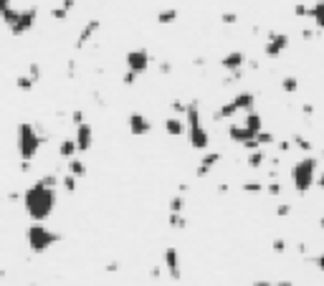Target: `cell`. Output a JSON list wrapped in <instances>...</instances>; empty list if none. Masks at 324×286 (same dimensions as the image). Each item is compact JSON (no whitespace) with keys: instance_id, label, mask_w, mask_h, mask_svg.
Listing matches in <instances>:
<instances>
[{"instance_id":"obj_1","label":"cell","mask_w":324,"mask_h":286,"mask_svg":"<svg viewBox=\"0 0 324 286\" xmlns=\"http://www.w3.org/2000/svg\"><path fill=\"white\" fill-rule=\"evenodd\" d=\"M23 208L33 223H43L46 218H51L56 208V188H46L41 183L26 188L23 193Z\"/></svg>"},{"instance_id":"obj_2","label":"cell","mask_w":324,"mask_h":286,"mask_svg":"<svg viewBox=\"0 0 324 286\" xmlns=\"http://www.w3.org/2000/svg\"><path fill=\"white\" fill-rule=\"evenodd\" d=\"M317 167H319V160L317 157H302L291 165V183H294V190L296 193H307L314 188L317 183Z\"/></svg>"},{"instance_id":"obj_3","label":"cell","mask_w":324,"mask_h":286,"mask_svg":"<svg viewBox=\"0 0 324 286\" xmlns=\"http://www.w3.org/2000/svg\"><path fill=\"white\" fill-rule=\"evenodd\" d=\"M185 124H188V140H190V147L200 149V152H208V147H210V135H208V129L203 127L200 109H197V104H195V101L188 104V112H185Z\"/></svg>"},{"instance_id":"obj_4","label":"cell","mask_w":324,"mask_h":286,"mask_svg":"<svg viewBox=\"0 0 324 286\" xmlns=\"http://www.w3.org/2000/svg\"><path fill=\"white\" fill-rule=\"evenodd\" d=\"M26 241H28V248L33 253H46L54 243L61 241L59 233H54L51 228H46L43 223H33L28 230H26Z\"/></svg>"},{"instance_id":"obj_5","label":"cell","mask_w":324,"mask_h":286,"mask_svg":"<svg viewBox=\"0 0 324 286\" xmlns=\"http://www.w3.org/2000/svg\"><path fill=\"white\" fill-rule=\"evenodd\" d=\"M38 149H41V135L36 132V127L28 122L18 124V154H20V160L31 162L38 154Z\"/></svg>"},{"instance_id":"obj_6","label":"cell","mask_w":324,"mask_h":286,"mask_svg":"<svg viewBox=\"0 0 324 286\" xmlns=\"http://www.w3.org/2000/svg\"><path fill=\"white\" fill-rule=\"evenodd\" d=\"M286 48H289V36H286V33H276V31H271V33L266 36V46H263V54H266L268 59H276V56H281Z\"/></svg>"},{"instance_id":"obj_7","label":"cell","mask_w":324,"mask_h":286,"mask_svg":"<svg viewBox=\"0 0 324 286\" xmlns=\"http://www.w3.org/2000/svg\"><path fill=\"white\" fill-rule=\"evenodd\" d=\"M149 61H152V56H149L147 48H132L130 54H127V71H134L139 76V73L147 71Z\"/></svg>"},{"instance_id":"obj_8","label":"cell","mask_w":324,"mask_h":286,"mask_svg":"<svg viewBox=\"0 0 324 286\" xmlns=\"http://www.w3.org/2000/svg\"><path fill=\"white\" fill-rule=\"evenodd\" d=\"M162 264H165V269H167V274H170L172 281H180V279H183V261H180L178 248H165Z\"/></svg>"},{"instance_id":"obj_9","label":"cell","mask_w":324,"mask_h":286,"mask_svg":"<svg viewBox=\"0 0 324 286\" xmlns=\"http://www.w3.org/2000/svg\"><path fill=\"white\" fill-rule=\"evenodd\" d=\"M36 15H38L36 8H26V10H20L18 23L10 28V33H13V36H23V33H28V31L36 25Z\"/></svg>"},{"instance_id":"obj_10","label":"cell","mask_w":324,"mask_h":286,"mask_svg":"<svg viewBox=\"0 0 324 286\" xmlns=\"http://www.w3.org/2000/svg\"><path fill=\"white\" fill-rule=\"evenodd\" d=\"M73 142H76V149H79V152H89L91 144H94V129H91V124H86V122L79 124V127H76Z\"/></svg>"},{"instance_id":"obj_11","label":"cell","mask_w":324,"mask_h":286,"mask_svg":"<svg viewBox=\"0 0 324 286\" xmlns=\"http://www.w3.org/2000/svg\"><path fill=\"white\" fill-rule=\"evenodd\" d=\"M220 162V152H213V149H208V152H203V157H200V162H197V170H195V175L197 177H205V175H210L213 172V167Z\"/></svg>"},{"instance_id":"obj_12","label":"cell","mask_w":324,"mask_h":286,"mask_svg":"<svg viewBox=\"0 0 324 286\" xmlns=\"http://www.w3.org/2000/svg\"><path fill=\"white\" fill-rule=\"evenodd\" d=\"M149 129H152V124H149V119L144 117V114H139V112H132L130 114V132L134 137H144V135H149Z\"/></svg>"},{"instance_id":"obj_13","label":"cell","mask_w":324,"mask_h":286,"mask_svg":"<svg viewBox=\"0 0 324 286\" xmlns=\"http://www.w3.org/2000/svg\"><path fill=\"white\" fill-rule=\"evenodd\" d=\"M243 64H246V54L243 51H231V54H226L220 59V66L228 69V71H241Z\"/></svg>"},{"instance_id":"obj_14","label":"cell","mask_w":324,"mask_h":286,"mask_svg":"<svg viewBox=\"0 0 324 286\" xmlns=\"http://www.w3.org/2000/svg\"><path fill=\"white\" fill-rule=\"evenodd\" d=\"M99 28H102V23H99V20H89V23L84 25V31L79 33V38H76V46H79V48H81V46H86V43H89V41H91V38L99 33Z\"/></svg>"},{"instance_id":"obj_15","label":"cell","mask_w":324,"mask_h":286,"mask_svg":"<svg viewBox=\"0 0 324 286\" xmlns=\"http://www.w3.org/2000/svg\"><path fill=\"white\" fill-rule=\"evenodd\" d=\"M233 104H236V109L238 112H254V107H256V96L251 94V91H241V94H236V99H233Z\"/></svg>"},{"instance_id":"obj_16","label":"cell","mask_w":324,"mask_h":286,"mask_svg":"<svg viewBox=\"0 0 324 286\" xmlns=\"http://www.w3.org/2000/svg\"><path fill=\"white\" fill-rule=\"evenodd\" d=\"M228 137H231L233 142H238V144H246L248 140H254V135H251L243 124H236V122L228 127Z\"/></svg>"},{"instance_id":"obj_17","label":"cell","mask_w":324,"mask_h":286,"mask_svg":"<svg viewBox=\"0 0 324 286\" xmlns=\"http://www.w3.org/2000/svg\"><path fill=\"white\" fill-rule=\"evenodd\" d=\"M165 132L172 135V137H180L183 132H188V124H185V117H170L165 122Z\"/></svg>"},{"instance_id":"obj_18","label":"cell","mask_w":324,"mask_h":286,"mask_svg":"<svg viewBox=\"0 0 324 286\" xmlns=\"http://www.w3.org/2000/svg\"><path fill=\"white\" fill-rule=\"evenodd\" d=\"M243 127H246V129L256 137L259 132H263V117H261L259 112H248V114H246V119H243Z\"/></svg>"},{"instance_id":"obj_19","label":"cell","mask_w":324,"mask_h":286,"mask_svg":"<svg viewBox=\"0 0 324 286\" xmlns=\"http://www.w3.org/2000/svg\"><path fill=\"white\" fill-rule=\"evenodd\" d=\"M175 20H178V8H162L157 13V23H162V25H170Z\"/></svg>"},{"instance_id":"obj_20","label":"cell","mask_w":324,"mask_h":286,"mask_svg":"<svg viewBox=\"0 0 324 286\" xmlns=\"http://www.w3.org/2000/svg\"><path fill=\"white\" fill-rule=\"evenodd\" d=\"M68 175H73L76 180H79V177H84V175H86V165H84L81 160H76V157H73V160H68Z\"/></svg>"},{"instance_id":"obj_21","label":"cell","mask_w":324,"mask_h":286,"mask_svg":"<svg viewBox=\"0 0 324 286\" xmlns=\"http://www.w3.org/2000/svg\"><path fill=\"white\" fill-rule=\"evenodd\" d=\"M263 162H266V152H263V147H261V149H254V152H248V167L259 170Z\"/></svg>"},{"instance_id":"obj_22","label":"cell","mask_w":324,"mask_h":286,"mask_svg":"<svg viewBox=\"0 0 324 286\" xmlns=\"http://www.w3.org/2000/svg\"><path fill=\"white\" fill-rule=\"evenodd\" d=\"M314 15H312V20H314V25L319 28V31H324V0H319V3H314Z\"/></svg>"},{"instance_id":"obj_23","label":"cell","mask_w":324,"mask_h":286,"mask_svg":"<svg viewBox=\"0 0 324 286\" xmlns=\"http://www.w3.org/2000/svg\"><path fill=\"white\" fill-rule=\"evenodd\" d=\"M18 15H20V10H15V8H5V10L0 13V18L5 20V25H8V28H13V25L18 23Z\"/></svg>"},{"instance_id":"obj_24","label":"cell","mask_w":324,"mask_h":286,"mask_svg":"<svg viewBox=\"0 0 324 286\" xmlns=\"http://www.w3.org/2000/svg\"><path fill=\"white\" fill-rule=\"evenodd\" d=\"M236 112H238V109H236V104H233V101H228V104H223V107H220L213 117H215V119H231Z\"/></svg>"},{"instance_id":"obj_25","label":"cell","mask_w":324,"mask_h":286,"mask_svg":"<svg viewBox=\"0 0 324 286\" xmlns=\"http://www.w3.org/2000/svg\"><path fill=\"white\" fill-rule=\"evenodd\" d=\"M167 223H170L175 230H185V228H188V218H185L183 213H170Z\"/></svg>"},{"instance_id":"obj_26","label":"cell","mask_w":324,"mask_h":286,"mask_svg":"<svg viewBox=\"0 0 324 286\" xmlns=\"http://www.w3.org/2000/svg\"><path fill=\"white\" fill-rule=\"evenodd\" d=\"M73 152H76V142L73 140H64L59 144V154L66 157V160H73Z\"/></svg>"},{"instance_id":"obj_27","label":"cell","mask_w":324,"mask_h":286,"mask_svg":"<svg viewBox=\"0 0 324 286\" xmlns=\"http://www.w3.org/2000/svg\"><path fill=\"white\" fill-rule=\"evenodd\" d=\"M281 89H284L286 94H294V91L299 89V79H296V76H284V79H281Z\"/></svg>"},{"instance_id":"obj_28","label":"cell","mask_w":324,"mask_h":286,"mask_svg":"<svg viewBox=\"0 0 324 286\" xmlns=\"http://www.w3.org/2000/svg\"><path fill=\"white\" fill-rule=\"evenodd\" d=\"M185 211V198H183V193L180 195H175L172 200H170V213H183Z\"/></svg>"},{"instance_id":"obj_29","label":"cell","mask_w":324,"mask_h":286,"mask_svg":"<svg viewBox=\"0 0 324 286\" xmlns=\"http://www.w3.org/2000/svg\"><path fill=\"white\" fill-rule=\"evenodd\" d=\"M256 142H259L261 147H268V144L276 142V137H273L271 132H259V135H256Z\"/></svg>"},{"instance_id":"obj_30","label":"cell","mask_w":324,"mask_h":286,"mask_svg":"<svg viewBox=\"0 0 324 286\" xmlns=\"http://www.w3.org/2000/svg\"><path fill=\"white\" fill-rule=\"evenodd\" d=\"M38 183H41V185H46V188H59V185H61V180H59L56 175H43Z\"/></svg>"},{"instance_id":"obj_31","label":"cell","mask_w":324,"mask_h":286,"mask_svg":"<svg viewBox=\"0 0 324 286\" xmlns=\"http://www.w3.org/2000/svg\"><path fill=\"white\" fill-rule=\"evenodd\" d=\"M61 185H64L66 193H73V190H76V177H73V175H64V177H61Z\"/></svg>"},{"instance_id":"obj_32","label":"cell","mask_w":324,"mask_h":286,"mask_svg":"<svg viewBox=\"0 0 324 286\" xmlns=\"http://www.w3.org/2000/svg\"><path fill=\"white\" fill-rule=\"evenodd\" d=\"M33 84H36V81H33L31 76H18V89H23V91H31V89H33Z\"/></svg>"},{"instance_id":"obj_33","label":"cell","mask_w":324,"mask_h":286,"mask_svg":"<svg viewBox=\"0 0 324 286\" xmlns=\"http://www.w3.org/2000/svg\"><path fill=\"white\" fill-rule=\"evenodd\" d=\"M271 248H273V253H286V248H289V243H286L284 238H273V243H271Z\"/></svg>"},{"instance_id":"obj_34","label":"cell","mask_w":324,"mask_h":286,"mask_svg":"<svg viewBox=\"0 0 324 286\" xmlns=\"http://www.w3.org/2000/svg\"><path fill=\"white\" fill-rule=\"evenodd\" d=\"M291 142L296 144V147H299V149H304V152H309V149H312V142H309V140H307V137H302V135H296V137H294V140H291Z\"/></svg>"},{"instance_id":"obj_35","label":"cell","mask_w":324,"mask_h":286,"mask_svg":"<svg viewBox=\"0 0 324 286\" xmlns=\"http://www.w3.org/2000/svg\"><path fill=\"white\" fill-rule=\"evenodd\" d=\"M294 15H299V18H312V15H314V10H312V8H307V5H296V8H294Z\"/></svg>"},{"instance_id":"obj_36","label":"cell","mask_w":324,"mask_h":286,"mask_svg":"<svg viewBox=\"0 0 324 286\" xmlns=\"http://www.w3.org/2000/svg\"><path fill=\"white\" fill-rule=\"evenodd\" d=\"M263 183H243V193H261Z\"/></svg>"},{"instance_id":"obj_37","label":"cell","mask_w":324,"mask_h":286,"mask_svg":"<svg viewBox=\"0 0 324 286\" xmlns=\"http://www.w3.org/2000/svg\"><path fill=\"white\" fill-rule=\"evenodd\" d=\"M172 112H175V114H183V117H185V112H188V104H183V101L178 99V101H172Z\"/></svg>"},{"instance_id":"obj_38","label":"cell","mask_w":324,"mask_h":286,"mask_svg":"<svg viewBox=\"0 0 324 286\" xmlns=\"http://www.w3.org/2000/svg\"><path fill=\"white\" fill-rule=\"evenodd\" d=\"M134 81H137V73H134V71H124V76H122V84H124V86H132Z\"/></svg>"},{"instance_id":"obj_39","label":"cell","mask_w":324,"mask_h":286,"mask_svg":"<svg viewBox=\"0 0 324 286\" xmlns=\"http://www.w3.org/2000/svg\"><path fill=\"white\" fill-rule=\"evenodd\" d=\"M220 20H223V23H228V25H231V23H236V20H238V15H236V13H231V10H228V13H223V15H220Z\"/></svg>"},{"instance_id":"obj_40","label":"cell","mask_w":324,"mask_h":286,"mask_svg":"<svg viewBox=\"0 0 324 286\" xmlns=\"http://www.w3.org/2000/svg\"><path fill=\"white\" fill-rule=\"evenodd\" d=\"M266 193H268V195H281V183H271V185L266 188Z\"/></svg>"},{"instance_id":"obj_41","label":"cell","mask_w":324,"mask_h":286,"mask_svg":"<svg viewBox=\"0 0 324 286\" xmlns=\"http://www.w3.org/2000/svg\"><path fill=\"white\" fill-rule=\"evenodd\" d=\"M289 213H291V205H289V203H284V205L276 208V215H279V218H286Z\"/></svg>"},{"instance_id":"obj_42","label":"cell","mask_w":324,"mask_h":286,"mask_svg":"<svg viewBox=\"0 0 324 286\" xmlns=\"http://www.w3.org/2000/svg\"><path fill=\"white\" fill-rule=\"evenodd\" d=\"M71 119H73V124H76V127H79V124H84V112H79V109H76V112L71 114Z\"/></svg>"},{"instance_id":"obj_43","label":"cell","mask_w":324,"mask_h":286,"mask_svg":"<svg viewBox=\"0 0 324 286\" xmlns=\"http://www.w3.org/2000/svg\"><path fill=\"white\" fill-rule=\"evenodd\" d=\"M243 147H246V149H248V152H254V149H261V144L256 142V137H254V140H248V142L243 144Z\"/></svg>"},{"instance_id":"obj_44","label":"cell","mask_w":324,"mask_h":286,"mask_svg":"<svg viewBox=\"0 0 324 286\" xmlns=\"http://www.w3.org/2000/svg\"><path fill=\"white\" fill-rule=\"evenodd\" d=\"M314 36H317V33H314L312 28H304V31H302V38H307V41H312Z\"/></svg>"},{"instance_id":"obj_45","label":"cell","mask_w":324,"mask_h":286,"mask_svg":"<svg viewBox=\"0 0 324 286\" xmlns=\"http://www.w3.org/2000/svg\"><path fill=\"white\" fill-rule=\"evenodd\" d=\"M286 149H291V140H281L279 142V152H286Z\"/></svg>"},{"instance_id":"obj_46","label":"cell","mask_w":324,"mask_h":286,"mask_svg":"<svg viewBox=\"0 0 324 286\" xmlns=\"http://www.w3.org/2000/svg\"><path fill=\"white\" fill-rule=\"evenodd\" d=\"M314 266H317L319 271H324V253H319V256L314 258Z\"/></svg>"},{"instance_id":"obj_47","label":"cell","mask_w":324,"mask_h":286,"mask_svg":"<svg viewBox=\"0 0 324 286\" xmlns=\"http://www.w3.org/2000/svg\"><path fill=\"white\" fill-rule=\"evenodd\" d=\"M160 71H162V73H170V71H172V64H170V61L160 64Z\"/></svg>"},{"instance_id":"obj_48","label":"cell","mask_w":324,"mask_h":286,"mask_svg":"<svg viewBox=\"0 0 324 286\" xmlns=\"http://www.w3.org/2000/svg\"><path fill=\"white\" fill-rule=\"evenodd\" d=\"M160 274H162V269H160V266H152L149 276H152V279H160Z\"/></svg>"},{"instance_id":"obj_49","label":"cell","mask_w":324,"mask_h":286,"mask_svg":"<svg viewBox=\"0 0 324 286\" xmlns=\"http://www.w3.org/2000/svg\"><path fill=\"white\" fill-rule=\"evenodd\" d=\"M54 18H61V20H64V18H66V10H64V8H56V10H54Z\"/></svg>"},{"instance_id":"obj_50","label":"cell","mask_w":324,"mask_h":286,"mask_svg":"<svg viewBox=\"0 0 324 286\" xmlns=\"http://www.w3.org/2000/svg\"><path fill=\"white\" fill-rule=\"evenodd\" d=\"M302 112H304V114H314V107H312V104H304Z\"/></svg>"},{"instance_id":"obj_51","label":"cell","mask_w":324,"mask_h":286,"mask_svg":"<svg viewBox=\"0 0 324 286\" xmlns=\"http://www.w3.org/2000/svg\"><path fill=\"white\" fill-rule=\"evenodd\" d=\"M251 286H273L271 281H266V279H259V281H254Z\"/></svg>"},{"instance_id":"obj_52","label":"cell","mask_w":324,"mask_h":286,"mask_svg":"<svg viewBox=\"0 0 324 286\" xmlns=\"http://www.w3.org/2000/svg\"><path fill=\"white\" fill-rule=\"evenodd\" d=\"M117 269H119V264H117V261H112V264L107 266V271H109V274H112V271H117Z\"/></svg>"},{"instance_id":"obj_53","label":"cell","mask_w":324,"mask_h":286,"mask_svg":"<svg viewBox=\"0 0 324 286\" xmlns=\"http://www.w3.org/2000/svg\"><path fill=\"white\" fill-rule=\"evenodd\" d=\"M218 193H220V195H223V193H228V185H226V183H220V185H218Z\"/></svg>"},{"instance_id":"obj_54","label":"cell","mask_w":324,"mask_h":286,"mask_svg":"<svg viewBox=\"0 0 324 286\" xmlns=\"http://www.w3.org/2000/svg\"><path fill=\"white\" fill-rule=\"evenodd\" d=\"M5 8H10V0H0V13H3Z\"/></svg>"},{"instance_id":"obj_55","label":"cell","mask_w":324,"mask_h":286,"mask_svg":"<svg viewBox=\"0 0 324 286\" xmlns=\"http://www.w3.org/2000/svg\"><path fill=\"white\" fill-rule=\"evenodd\" d=\"M317 185L324 190V172H322V175H317Z\"/></svg>"},{"instance_id":"obj_56","label":"cell","mask_w":324,"mask_h":286,"mask_svg":"<svg viewBox=\"0 0 324 286\" xmlns=\"http://www.w3.org/2000/svg\"><path fill=\"white\" fill-rule=\"evenodd\" d=\"M273 286H294V284H291V281H276Z\"/></svg>"},{"instance_id":"obj_57","label":"cell","mask_w":324,"mask_h":286,"mask_svg":"<svg viewBox=\"0 0 324 286\" xmlns=\"http://www.w3.org/2000/svg\"><path fill=\"white\" fill-rule=\"evenodd\" d=\"M319 228H322V230H324V215H322V218H319Z\"/></svg>"},{"instance_id":"obj_58","label":"cell","mask_w":324,"mask_h":286,"mask_svg":"<svg viewBox=\"0 0 324 286\" xmlns=\"http://www.w3.org/2000/svg\"><path fill=\"white\" fill-rule=\"evenodd\" d=\"M31 286H38V284H31Z\"/></svg>"}]
</instances>
